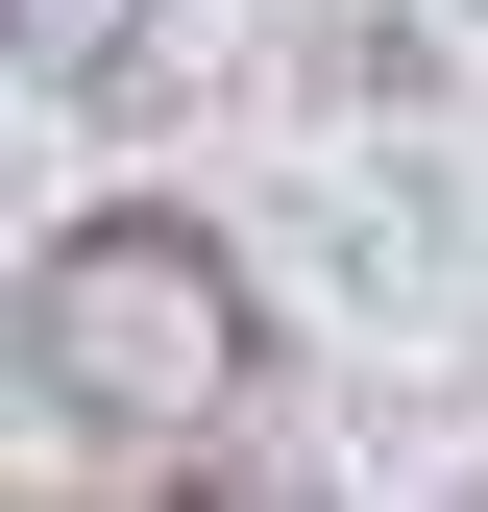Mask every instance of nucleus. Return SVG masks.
<instances>
[{
    "label": "nucleus",
    "mask_w": 488,
    "mask_h": 512,
    "mask_svg": "<svg viewBox=\"0 0 488 512\" xmlns=\"http://www.w3.org/2000/svg\"><path fill=\"white\" fill-rule=\"evenodd\" d=\"M25 391L74 415V439H220L244 391H269V293L220 269L171 196H98V220H49V269H25Z\"/></svg>",
    "instance_id": "1"
},
{
    "label": "nucleus",
    "mask_w": 488,
    "mask_h": 512,
    "mask_svg": "<svg viewBox=\"0 0 488 512\" xmlns=\"http://www.w3.org/2000/svg\"><path fill=\"white\" fill-rule=\"evenodd\" d=\"M0 74H49V98H122V74H147V0H0Z\"/></svg>",
    "instance_id": "2"
},
{
    "label": "nucleus",
    "mask_w": 488,
    "mask_h": 512,
    "mask_svg": "<svg viewBox=\"0 0 488 512\" xmlns=\"http://www.w3.org/2000/svg\"><path fill=\"white\" fill-rule=\"evenodd\" d=\"M147 512H293V488H147Z\"/></svg>",
    "instance_id": "3"
},
{
    "label": "nucleus",
    "mask_w": 488,
    "mask_h": 512,
    "mask_svg": "<svg viewBox=\"0 0 488 512\" xmlns=\"http://www.w3.org/2000/svg\"><path fill=\"white\" fill-rule=\"evenodd\" d=\"M464 512H488V488H464Z\"/></svg>",
    "instance_id": "4"
}]
</instances>
